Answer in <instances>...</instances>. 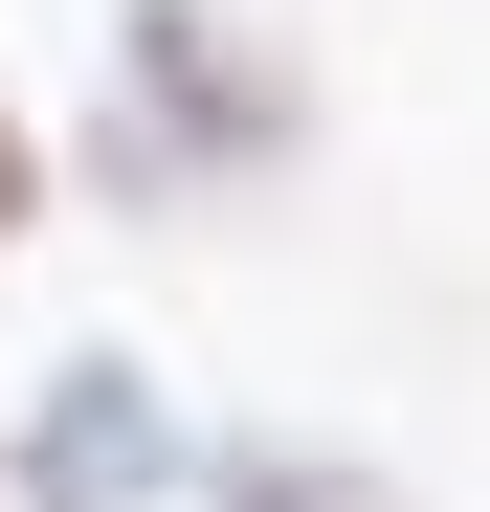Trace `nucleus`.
I'll return each instance as SVG.
<instances>
[{"label": "nucleus", "instance_id": "nucleus-4", "mask_svg": "<svg viewBox=\"0 0 490 512\" xmlns=\"http://www.w3.org/2000/svg\"><path fill=\"white\" fill-rule=\"evenodd\" d=\"M23 223H45V134L0 112V245H23Z\"/></svg>", "mask_w": 490, "mask_h": 512}, {"label": "nucleus", "instance_id": "nucleus-3", "mask_svg": "<svg viewBox=\"0 0 490 512\" xmlns=\"http://www.w3.org/2000/svg\"><path fill=\"white\" fill-rule=\"evenodd\" d=\"M223 512H379V490H357V468H312V446H245V468H223Z\"/></svg>", "mask_w": 490, "mask_h": 512}, {"label": "nucleus", "instance_id": "nucleus-2", "mask_svg": "<svg viewBox=\"0 0 490 512\" xmlns=\"http://www.w3.org/2000/svg\"><path fill=\"white\" fill-rule=\"evenodd\" d=\"M156 490H179V401L134 357H67L23 401V512H156Z\"/></svg>", "mask_w": 490, "mask_h": 512}, {"label": "nucleus", "instance_id": "nucleus-1", "mask_svg": "<svg viewBox=\"0 0 490 512\" xmlns=\"http://www.w3.org/2000/svg\"><path fill=\"white\" fill-rule=\"evenodd\" d=\"M112 67H134V112H112V179H134V201L245 179V156H290V134H312V67H290L268 23H223V0H134Z\"/></svg>", "mask_w": 490, "mask_h": 512}]
</instances>
